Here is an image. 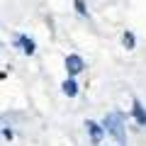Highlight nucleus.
I'll list each match as a JSON object with an SVG mask.
<instances>
[{"label": "nucleus", "mask_w": 146, "mask_h": 146, "mask_svg": "<svg viewBox=\"0 0 146 146\" xmlns=\"http://www.w3.org/2000/svg\"><path fill=\"white\" fill-rule=\"evenodd\" d=\"M102 127L119 146L127 144V131H124V117H122V112H110V115H105Z\"/></svg>", "instance_id": "1"}, {"label": "nucleus", "mask_w": 146, "mask_h": 146, "mask_svg": "<svg viewBox=\"0 0 146 146\" xmlns=\"http://www.w3.org/2000/svg\"><path fill=\"white\" fill-rule=\"evenodd\" d=\"M63 66H66V73H68V76H78V73H83L85 61L78 56V54H68L66 61H63Z\"/></svg>", "instance_id": "2"}, {"label": "nucleus", "mask_w": 146, "mask_h": 146, "mask_svg": "<svg viewBox=\"0 0 146 146\" xmlns=\"http://www.w3.org/2000/svg\"><path fill=\"white\" fill-rule=\"evenodd\" d=\"M85 129H88L90 141H93L95 146H100V141H102V136H105V127L98 124V122H93V119H88L85 122Z\"/></svg>", "instance_id": "3"}, {"label": "nucleus", "mask_w": 146, "mask_h": 146, "mask_svg": "<svg viewBox=\"0 0 146 146\" xmlns=\"http://www.w3.org/2000/svg\"><path fill=\"white\" fill-rule=\"evenodd\" d=\"M15 44L20 46L22 54H27V56H34L36 44H34V39H32V36H27V34H17V36H15Z\"/></svg>", "instance_id": "4"}, {"label": "nucleus", "mask_w": 146, "mask_h": 146, "mask_svg": "<svg viewBox=\"0 0 146 146\" xmlns=\"http://www.w3.org/2000/svg\"><path fill=\"white\" fill-rule=\"evenodd\" d=\"M131 117L136 119V124H141V127H146V107L141 105V100H131Z\"/></svg>", "instance_id": "5"}, {"label": "nucleus", "mask_w": 146, "mask_h": 146, "mask_svg": "<svg viewBox=\"0 0 146 146\" xmlns=\"http://www.w3.org/2000/svg\"><path fill=\"white\" fill-rule=\"evenodd\" d=\"M61 93L68 95V98H76V95H78V83L73 80V76H68V78L61 83Z\"/></svg>", "instance_id": "6"}, {"label": "nucleus", "mask_w": 146, "mask_h": 146, "mask_svg": "<svg viewBox=\"0 0 146 146\" xmlns=\"http://www.w3.org/2000/svg\"><path fill=\"white\" fill-rule=\"evenodd\" d=\"M122 44H124V49H129V51H131V49L136 46V36L131 34V32H124V34H122Z\"/></svg>", "instance_id": "7"}, {"label": "nucleus", "mask_w": 146, "mask_h": 146, "mask_svg": "<svg viewBox=\"0 0 146 146\" xmlns=\"http://www.w3.org/2000/svg\"><path fill=\"white\" fill-rule=\"evenodd\" d=\"M73 5H76V10H78V15H80V17H90L88 5H85V0H73Z\"/></svg>", "instance_id": "8"}, {"label": "nucleus", "mask_w": 146, "mask_h": 146, "mask_svg": "<svg viewBox=\"0 0 146 146\" xmlns=\"http://www.w3.org/2000/svg\"><path fill=\"white\" fill-rule=\"evenodd\" d=\"M3 136H5V141H12L15 139V131H12L10 127H3Z\"/></svg>", "instance_id": "9"}]
</instances>
